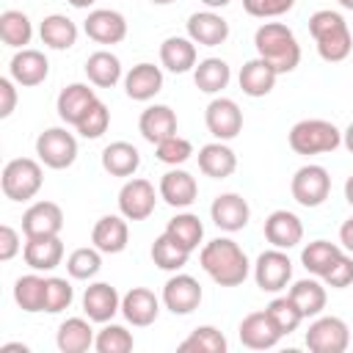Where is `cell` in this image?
<instances>
[{"instance_id": "41", "label": "cell", "mask_w": 353, "mask_h": 353, "mask_svg": "<svg viewBox=\"0 0 353 353\" xmlns=\"http://www.w3.org/2000/svg\"><path fill=\"white\" fill-rule=\"evenodd\" d=\"M226 336L215 325H199L190 331L188 339L179 342L182 353H226Z\"/></svg>"}, {"instance_id": "42", "label": "cell", "mask_w": 353, "mask_h": 353, "mask_svg": "<svg viewBox=\"0 0 353 353\" xmlns=\"http://www.w3.org/2000/svg\"><path fill=\"white\" fill-rule=\"evenodd\" d=\"M165 232H168L176 243H182L188 251H196L199 243H201V237H204V223H201L199 215H193V212H179V215H174V218L168 221Z\"/></svg>"}, {"instance_id": "27", "label": "cell", "mask_w": 353, "mask_h": 353, "mask_svg": "<svg viewBox=\"0 0 353 353\" xmlns=\"http://www.w3.org/2000/svg\"><path fill=\"white\" fill-rule=\"evenodd\" d=\"M138 130L149 143H160L171 135H176V113L168 105H149L141 119H138Z\"/></svg>"}, {"instance_id": "55", "label": "cell", "mask_w": 353, "mask_h": 353, "mask_svg": "<svg viewBox=\"0 0 353 353\" xmlns=\"http://www.w3.org/2000/svg\"><path fill=\"white\" fill-rule=\"evenodd\" d=\"M345 199H347V204L353 207V174H350L347 182H345Z\"/></svg>"}, {"instance_id": "15", "label": "cell", "mask_w": 353, "mask_h": 353, "mask_svg": "<svg viewBox=\"0 0 353 353\" xmlns=\"http://www.w3.org/2000/svg\"><path fill=\"white\" fill-rule=\"evenodd\" d=\"M83 30L97 44H119L127 36V19L113 8H94L85 17Z\"/></svg>"}, {"instance_id": "8", "label": "cell", "mask_w": 353, "mask_h": 353, "mask_svg": "<svg viewBox=\"0 0 353 353\" xmlns=\"http://www.w3.org/2000/svg\"><path fill=\"white\" fill-rule=\"evenodd\" d=\"M290 193L301 207H320L331 193V176L323 165H314V163L301 165L292 174Z\"/></svg>"}, {"instance_id": "49", "label": "cell", "mask_w": 353, "mask_h": 353, "mask_svg": "<svg viewBox=\"0 0 353 353\" xmlns=\"http://www.w3.org/2000/svg\"><path fill=\"white\" fill-rule=\"evenodd\" d=\"M295 6V0H243L245 14L256 17V19H270V17H281Z\"/></svg>"}, {"instance_id": "13", "label": "cell", "mask_w": 353, "mask_h": 353, "mask_svg": "<svg viewBox=\"0 0 353 353\" xmlns=\"http://www.w3.org/2000/svg\"><path fill=\"white\" fill-rule=\"evenodd\" d=\"M63 229V210L55 201H36L22 215L25 237H55Z\"/></svg>"}, {"instance_id": "57", "label": "cell", "mask_w": 353, "mask_h": 353, "mask_svg": "<svg viewBox=\"0 0 353 353\" xmlns=\"http://www.w3.org/2000/svg\"><path fill=\"white\" fill-rule=\"evenodd\" d=\"M3 350H6V353H8V350H25V353H28V347H25V345H19V342H6V345H3Z\"/></svg>"}, {"instance_id": "28", "label": "cell", "mask_w": 353, "mask_h": 353, "mask_svg": "<svg viewBox=\"0 0 353 353\" xmlns=\"http://www.w3.org/2000/svg\"><path fill=\"white\" fill-rule=\"evenodd\" d=\"M22 256L33 270H55L63 259V243L58 234L55 237H25Z\"/></svg>"}, {"instance_id": "2", "label": "cell", "mask_w": 353, "mask_h": 353, "mask_svg": "<svg viewBox=\"0 0 353 353\" xmlns=\"http://www.w3.org/2000/svg\"><path fill=\"white\" fill-rule=\"evenodd\" d=\"M254 47L262 61H268L279 74L292 72L301 63V44L284 22H262L254 33Z\"/></svg>"}, {"instance_id": "48", "label": "cell", "mask_w": 353, "mask_h": 353, "mask_svg": "<svg viewBox=\"0 0 353 353\" xmlns=\"http://www.w3.org/2000/svg\"><path fill=\"white\" fill-rule=\"evenodd\" d=\"M154 154H157V160L165 163V165H182L185 160H190L193 143H190L188 138L171 135V138H165V141H160V143L154 146Z\"/></svg>"}, {"instance_id": "53", "label": "cell", "mask_w": 353, "mask_h": 353, "mask_svg": "<svg viewBox=\"0 0 353 353\" xmlns=\"http://www.w3.org/2000/svg\"><path fill=\"white\" fill-rule=\"evenodd\" d=\"M339 243L353 254V218H347V221L339 226Z\"/></svg>"}, {"instance_id": "59", "label": "cell", "mask_w": 353, "mask_h": 353, "mask_svg": "<svg viewBox=\"0 0 353 353\" xmlns=\"http://www.w3.org/2000/svg\"><path fill=\"white\" fill-rule=\"evenodd\" d=\"M342 8H347V11H353V0H336Z\"/></svg>"}, {"instance_id": "26", "label": "cell", "mask_w": 353, "mask_h": 353, "mask_svg": "<svg viewBox=\"0 0 353 353\" xmlns=\"http://www.w3.org/2000/svg\"><path fill=\"white\" fill-rule=\"evenodd\" d=\"M163 88V72L154 63H135L124 74V91L135 102H149Z\"/></svg>"}, {"instance_id": "29", "label": "cell", "mask_w": 353, "mask_h": 353, "mask_svg": "<svg viewBox=\"0 0 353 353\" xmlns=\"http://www.w3.org/2000/svg\"><path fill=\"white\" fill-rule=\"evenodd\" d=\"M234 168H237V154L223 141H212V143L199 149V171L204 176L226 179L234 174Z\"/></svg>"}, {"instance_id": "56", "label": "cell", "mask_w": 353, "mask_h": 353, "mask_svg": "<svg viewBox=\"0 0 353 353\" xmlns=\"http://www.w3.org/2000/svg\"><path fill=\"white\" fill-rule=\"evenodd\" d=\"M207 8H223V6H229L232 0H201Z\"/></svg>"}, {"instance_id": "58", "label": "cell", "mask_w": 353, "mask_h": 353, "mask_svg": "<svg viewBox=\"0 0 353 353\" xmlns=\"http://www.w3.org/2000/svg\"><path fill=\"white\" fill-rule=\"evenodd\" d=\"M69 3H72L74 8H88V6H94L97 0H69Z\"/></svg>"}, {"instance_id": "11", "label": "cell", "mask_w": 353, "mask_h": 353, "mask_svg": "<svg viewBox=\"0 0 353 353\" xmlns=\"http://www.w3.org/2000/svg\"><path fill=\"white\" fill-rule=\"evenodd\" d=\"M204 124L218 141H232L243 130V110L229 97H215L204 110Z\"/></svg>"}, {"instance_id": "25", "label": "cell", "mask_w": 353, "mask_h": 353, "mask_svg": "<svg viewBox=\"0 0 353 353\" xmlns=\"http://www.w3.org/2000/svg\"><path fill=\"white\" fill-rule=\"evenodd\" d=\"M276 77H279V72H276L268 61H262V58L256 55V58H251V61L243 63V69H240V74H237V83H240V91H243V94L259 99V97H268V94L273 91Z\"/></svg>"}, {"instance_id": "36", "label": "cell", "mask_w": 353, "mask_h": 353, "mask_svg": "<svg viewBox=\"0 0 353 353\" xmlns=\"http://www.w3.org/2000/svg\"><path fill=\"white\" fill-rule=\"evenodd\" d=\"M287 295H290L292 303L301 309L303 320H306V317H317V314L325 309V301H328L325 287H323L317 279H301V281H295Z\"/></svg>"}, {"instance_id": "44", "label": "cell", "mask_w": 353, "mask_h": 353, "mask_svg": "<svg viewBox=\"0 0 353 353\" xmlns=\"http://www.w3.org/2000/svg\"><path fill=\"white\" fill-rule=\"evenodd\" d=\"M102 268V251L94 245V248H74L69 256H66V270L72 279H80V281H88L99 273Z\"/></svg>"}, {"instance_id": "10", "label": "cell", "mask_w": 353, "mask_h": 353, "mask_svg": "<svg viewBox=\"0 0 353 353\" xmlns=\"http://www.w3.org/2000/svg\"><path fill=\"white\" fill-rule=\"evenodd\" d=\"M254 279H256V287L262 292H279L290 284L292 279V262L287 256L284 248H270V251H262L256 256V265H254Z\"/></svg>"}, {"instance_id": "7", "label": "cell", "mask_w": 353, "mask_h": 353, "mask_svg": "<svg viewBox=\"0 0 353 353\" xmlns=\"http://www.w3.org/2000/svg\"><path fill=\"white\" fill-rule=\"evenodd\" d=\"M350 345V328L342 317L317 314L306 331V347L312 353H345Z\"/></svg>"}, {"instance_id": "20", "label": "cell", "mask_w": 353, "mask_h": 353, "mask_svg": "<svg viewBox=\"0 0 353 353\" xmlns=\"http://www.w3.org/2000/svg\"><path fill=\"white\" fill-rule=\"evenodd\" d=\"M121 314H124L127 323H132V325H138V328H146V325H152V323L157 320V314H160V301H157V295H154L152 290H146V287H132V290L124 292V298H121Z\"/></svg>"}, {"instance_id": "1", "label": "cell", "mask_w": 353, "mask_h": 353, "mask_svg": "<svg viewBox=\"0 0 353 353\" xmlns=\"http://www.w3.org/2000/svg\"><path fill=\"white\" fill-rule=\"evenodd\" d=\"M199 262L207 270V276L215 284H221V287H237V284H243L248 279V270H251L245 251L232 237H215V240H210L201 248Z\"/></svg>"}, {"instance_id": "43", "label": "cell", "mask_w": 353, "mask_h": 353, "mask_svg": "<svg viewBox=\"0 0 353 353\" xmlns=\"http://www.w3.org/2000/svg\"><path fill=\"white\" fill-rule=\"evenodd\" d=\"M268 317L273 320V325H276V331L281 334V336H287V334H292L298 325H301V320H303V314H301V309L292 303V298L290 295H281V298H273L270 303H268Z\"/></svg>"}, {"instance_id": "4", "label": "cell", "mask_w": 353, "mask_h": 353, "mask_svg": "<svg viewBox=\"0 0 353 353\" xmlns=\"http://www.w3.org/2000/svg\"><path fill=\"white\" fill-rule=\"evenodd\" d=\"M342 143V132L336 124L325 119H303L290 130V149L295 154H325Z\"/></svg>"}, {"instance_id": "23", "label": "cell", "mask_w": 353, "mask_h": 353, "mask_svg": "<svg viewBox=\"0 0 353 353\" xmlns=\"http://www.w3.org/2000/svg\"><path fill=\"white\" fill-rule=\"evenodd\" d=\"M196 196H199V185H196L193 174H188V171H182L176 165L163 174V179H160V199L165 204H171L176 210L179 207H190L196 201Z\"/></svg>"}, {"instance_id": "51", "label": "cell", "mask_w": 353, "mask_h": 353, "mask_svg": "<svg viewBox=\"0 0 353 353\" xmlns=\"http://www.w3.org/2000/svg\"><path fill=\"white\" fill-rule=\"evenodd\" d=\"M19 248H22V245H19V232H17L14 226L3 223V226H0V259H3V262L14 259Z\"/></svg>"}, {"instance_id": "32", "label": "cell", "mask_w": 353, "mask_h": 353, "mask_svg": "<svg viewBox=\"0 0 353 353\" xmlns=\"http://www.w3.org/2000/svg\"><path fill=\"white\" fill-rule=\"evenodd\" d=\"M141 165V152L127 141H113L102 149V168L110 176H132Z\"/></svg>"}, {"instance_id": "12", "label": "cell", "mask_w": 353, "mask_h": 353, "mask_svg": "<svg viewBox=\"0 0 353 353\" xmlns=\"http://www.w3.org/2000/svg\"><path fill=\"white\" fill-rule=\"evenodd\" d=\"M163 303L171 314H190L201 303V284L188 273H176L163 287Z\"/></svg>"}, {"instance_id": "19", "label": "cell", "mask_w": 353, "mask_h": 353, "mask_svg": "<svg viewBox=\"0 0 353 353\" xmlns=\"http://www.w3.org/2000/svg\"><path fill=\"white\" fill-rule=\"evenodd\" d=\"M265 240L273 248H295L303 240V223L290 210H273L265 218Z\"/></svg>"}, {"instance_id": "14", "label": "cell", "mask_w": 353, "mask_h": 353, "mask_svg": "<svg viewBox=\"0 0 353 353\" xmlns=\"http://www.w3.org/2000/svg\"><path fill=\"white\" fill-rule=\"evenodd\" d=\"M83 312L91 323H110L116 312H121V298L113 284L94 281L83 292Z\"/></svg>"}, {"instance_id": "35", "label": "cell", "mask_w": 353, "mask_h": 353, "mask_svg": "<svg viewBox=\"0 0 353 353\" xmlns=\"http://www.w3.org/2000/svg\"><path fill=\"white\" fill-rule=\"evenodd\" d=\"M229 80H232V69H229V63H226L223 58H204V61H199L196 69H193V83H196V88L204 91V94H218V91H223V88L229 85Z\"/></svg>"}, {"instance_id": "60", "label": "cell", "mask_w": 353, "mask_h": 353, "mask_svg": "<svg viewBox=\"0 0 353 353\" xmlns=\"http://www.w3.org/2000/svg\"><path fill=\"white\" fill-rule=\"evenodd\" d=\"M149 3H154V6H171V3H176V0H149Z\"/></svg>"}, {"instance_id": "30", "label": "cell", "mask_w": 353, "mask_h": 353, "mask_svg": "<svg viewBox=\"0 0 353 353\" xmlns=\"http://www.w3.org/2000/svg\"><path fill=\"white\" fill-rule=\"evenodd\" d=\"M94 339L97 336H94L91 320H85V317H66L55 334L61 353H85L94 345Z\"/></svg>"}, {"instance_id": "39", "label": "cell", "mask_w": 353, "mask_h": 353, "mask_svg": "<svg viewBox=\"0 0 353 353\" xmlns=\"http://www.w3.org/2000/svg\"><path fill=\"white\" fill-rule=\"evenodd\" d=\"M44 295H47V279L28 273L14 281V301L22 312H44Z\"/></svg>"}, {"instance_id": "16", "label": "cell", "mask_w": 353, "mask_h": 353, "mask_svg": "<svg viewBox=\"0 0 353 353\" xmlns=\"http://www.w3.org/2000/svg\"><path fill=\"white\" fill-rule=\"evenodd\" d=\"M188 39L199 47H218L229 39V22L212 8L188 17Z\"/></svg>"}, {"instance_id": "45", "label": "cell", "mask_w": 353, "mask_h": 353, "mask_svg": "<svg viewBox=\"0 0 353 353\" xmlns=\"http://www.w3.org/2000/svg\"><path fill=\"white\" fill-rule=\"evenodd\" d=\"M94 347H97L99 353H130V350L135 347V339H132V334H130L124 325L108 323V325L97 334Z\"/></svg>"}, {"instance_id": "37", "label": "cell", "mask_w": 353, "mask_h": 353, "mask_svg": "<svg viewBox=\"0 0 353 353\" xmlns=\"http://www.w3.org/2000/svg\"><path fill=\"white\" fill-rule=\"evenodd\" d=\"M339 256H342V248H339L336 243H328V240H312V243L303 245V251H301V265H303L312 276L323 279V276L328 273V268H331Z\"/></svg>"}, {"instance_id": "47", "label": "cell", "mask_w": 353, "mask_h": 353, "mask_svg": "<svg viewBox=\"0 0 353 353\" xmlns=\"http://www.w3.org/2000/svg\"><path fill=\"white\" fill-rule=\"evenodd\" d=\"M108 124H110V110H108V105L102 102V99H97L94 105H91V110L80 119V124L74 127L83 138H99V135H105L108 132Z\"/></svg>"}, {"instance_id": "33", "label": "cell", "mask_w": 353, "mask_h": 353, "mask_svg": "<svg viewBox=\"0 0 353 353\" xmlns=\"http://www.w3.org/2000/svg\"><path fill=\"white\" fill-rule=\"evenodd\" d=\"M85 77L97 88H113L121 80V61L110 50H97L85 58Z\"/></svg>"}, {"instance_id": "31", "label": "cell", "mask_w": 353, "mask_h": 353, "mask_svg": "<svg viewBox=\"0 0 353 353\" xmlns=\"http://www.w3.org/2000/svg\"><path fill=\"white\" fill-rule=\"evenodd\" d=\"M160 63L174 74H185L196 69V44L185 36H168L160 44Z\"/></svg>"}, {"instance_id": "34", "label": "cell", "mask_w": 353, "mask_h": 353, "mask_svg": "<svg viewBox=\"0 0 353 353\" xmlns=\"http://www.w3.org/2000/svg\"><path fill=\"white\" fill-rule=\"evenodd\" d=\"M39 36L50 50H69L77 44V25L63 14H50L41 19Z\"/></svg>"}, {"instance_id": "6", "label": "cell", "mask_w": 353, "mask_h": 353, "mask_svg": "<svg viewBox=\"0 0 353 353\" xmlns=\"http://www.w3.org/2000/svg\"><path fill=\"white\" fill-rule=\"evenodd\" d=\"M36 154L47 168L63 171L77 160V141L63 127H47L36 138Z\"/></svg>"}, {"instance_id": "54", "label": "cell", "mask_w": 353, "mask_h": 353, "mask_svg": "<svg viewBox=\"0 0 353 353\" xmlns=\"http://www.w3.org/2000/svg\"><path fill=\"white\" fill-rule=\"evenodd\" d=\"M342 143H345V149L353 154V121H350V124H347V130L342 132Z\"/></svg>"}, {"instance_id": "18", "label": "cell", "mask_w": 353, "mask_h": 353, "mask_svg": "<svg viewBox=\"0 0 353 353\" xmlns=\"http://www.w3.org/2000/svg\"><path fill=\"white\" fill-rule=\"evenodd\" d=\"M210 218L223 232H240L248 226L251 207L240 193H221V196H215V201L210 207Z\"/></svg>"}, {"instance_id": "9", "label": "cell", "mask_w": 353, "mask_h": 353, "mask_svg": "<svg viewBox=\"0 0 353 353\" xmlns=\"http://www.w3.org/2000/svg\"><path fill=\"white\" fill-rule=\"evenodd\" d=\"M154 204H157L154 185L149 179H143V176L127 179L121 185V190H119V212L127 221H146L154 212Z\"/></svg>"}, {"instance_id": "3", "label": "cell", "mask_w": 353, "mask_h": 353, "mask_svg": "<svg viewBox=\"0 0 353 353\" xmlns=\"http://www.w3.org/2000/svg\"><path fill=\"white\" fill-rule=\"evenodd\" d=\"M309 33L317 44V52L328 63H339L353 52V36L339 11L320 8L309 17Z\"/></svg>"}, {"instance_id": "21", "label": "cell", "mask_w": 353, "mask_h": 353, "mask_svg": "<svg viewBox=\"0 0 353 353\" xmlns=\"http://www.w3.org/2000/svg\"><path fill=\"white\" fill-rule=\"evenodd\" d=\"M130 240V226L124 215H102L91 229V243L102 254H121Z\"/></svg>"}, {"instance_id": "5", "label": "cell", "mask_w": 353, "mask_h": 353, "mask_svg": "<svg viewBox=\"0 0 353 353\" xmlns=\"http://www.w3.org/2000/svg\"><path fill=\"white\" fill-rule=\"evenodd\" d=\"M44 174H41V163L30 160V157H14L6 163L3 176H0V188L6 193V199L11 201H28L41 190Z\"/></svg>"}, {"instance_id": "46", "label": "cell", "mask_w": 353, "mask_h": 353, "mask_svg": "<svg viewBox=\"0 0 353 353\" xmlns=\"http://www.w3.org/2000/svg\"><path fill=\"white\" fill-rule=\"evenodd\" d=\"M72 301H74L72 284H69L66 279H61V276H50V279H47V295H44V312L58 314V312L69 309Z\"/></svg>"}, {"instance_id": "17", "label": "cell", "mask_w": 353, "mask_h": 353, "mask_svg": "<svg viewBox=\"0 0 353 353\" xmlns=\"http://www.w3.org/2000/svg\"><path fill=\"white\" fill-rule=\"evenodd\" d=\"M8 72H11V80H14L17 85L33 88V85H39V83L47 80V74H50V61H47V55H44L41 50L25 47V50H17V52H14V58H11V63H8Z\"/></svg>"}, {"instance_id": "50", "label": "cell", "mask_w": 353, "mask_h": 353, "mask_svg": "<svg viewBox=\"0 0 353 353\" xmlns=\"http://www.w3.org/2000/svg\"><path fill=\"white\" fill-rule=\"evenodd\" d=\"M323 284H325V287H334V290L350 287V284H353V259H350L347 254H342V256L328 268V273L323 276Z\"/></svg>"}, {"instance_id": "40", "label": "cell", "mask_w": 353, "mask_h": 353, "mask_svg": "<svg viewBox=\"0 0 353 353\" xmlns=\"http://www.w3.org/2000/svg\"><path fill=\"white\" fill-rule=\"evenodd\" d=\"M193 251H188L182 243H176L168 232H163L160 237H154L152 243V262L160 268V270H179L188 265V256Z\"/></svg>"}, {"instance_id": "22", "label": "cell", "mask_w": 353, "mask_h": 353, "mask_svg": "<svg viewBox=\"0 0 353 353\" xmlns=\"http://www.w3.org/2000/svg\"><path fill=\"white\" fill-rule=\"evenodd\" d=\"M94 102H97L94 88H88L85 83H69V85L58 94L55 108H58L61 121H66V124L77 127V124H80V119L91 110V105H94Z\"/></svg>"}, {"instance_id": "24", "label": "cell", "mask_w": 353, "mask_h": 353, "mask_svg": "<svg viewBox=\"0 0 353 353\" xmlns=\"http://www.w3.org/2000/svg\"><path fill=\"white\" fill-rule=\"evenodd\" d=\"M237 331H240V342L245 347H251V350H268V347L279 345V339H281V334L276 331V325L268 317V312H251V314H245Z\"/></svg>"}, {"instance_id": "38", "label": "cell", "mask_w": 353, "mask_h": 353, "mask_svg": "<svg viewBox=\"0 0 353 353\" xmlns=\"http://www.w3.org/2000/svg\"><path fill=\"white\" fill-rule=\"evenodd\" d=\"M0 39L3 44L14 47V50H25V44H30L33 39V25L28 19V14L8 8L0 14Z\"/></svg>"}, {"instance_id": "52", "label": "cell", "mask_w": 353, "mask_h": 353, "mask_svg": "<svg viewBox=\"0 0 353 353\" xmlns=\"http://www.w3.org/2000/svg\"><path fill=\"white\" fill-rule=\"evenodd\" d=\"M17 108V88L11 77H0V119H8Z\"/></svg>"}]
</instances>
